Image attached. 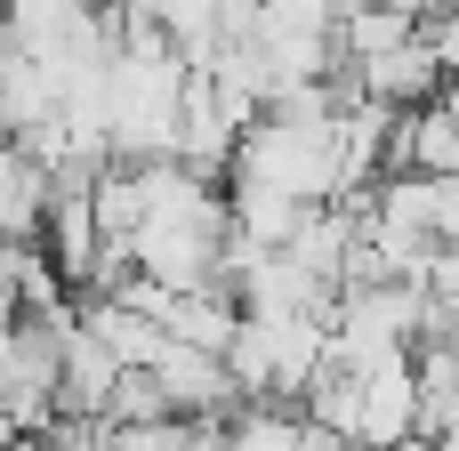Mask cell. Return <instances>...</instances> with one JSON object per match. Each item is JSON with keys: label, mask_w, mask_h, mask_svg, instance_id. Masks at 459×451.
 I'll list each match as a JSON object with an SVG mask.
<instances>
[{"label": "cell", "mask_w": 459, "mask_h": 451, "mask_svg": "<svg viewBox=\"0 0 459 451\" xmlns=\"http://www.w3.org/2000/svg\"><path fill=\"white\" fill-rule=\"evenodd\" d=\"M347 73H355V89L371 105H395V113H411V105H428L444 89V56H436L428 32H411V40H395V48H379V56L347 65Z\"/></svg>", "instance_id": "6da1fadb"}, {"label": "cell", "mask_w": 459, "mask_h": 451, "mask_svg": "<svg viewBox=\"0 0 459 451\" xmlns=\"http://www.w3.org/2000/svg\"><path fill=\"white\" fill-rule=\"evenodd\" d=\"M40 210H48V161L32 145H0V242H40Z\"/></svg>", "instance_id": "7a4b0ae2"}, {"label": "cell", "mask_w": 459, "mask_h": 451, "mask_svg": "<svg viewBox=\"0 0 459 451\" xmlns=\"http://www.w3.org/2000/svg\"><path fill=\"white\" fill-rule=\"evenodd\" d=\"M387 451H436V436H403V444H387Z\"/></svg>", "instance_id": "3957f363"}, {"label": "cell", "mask_w": 459, "mask_h": 451, "mask_svg": "<svg viewBox=\"0 0 459 451\" xmlns=\"http://www.w3.org/2000/svg\"><path fill=\"white\" fill-rule=\"evenodd\" d=\"M65 8H105V0H65Z\"/></svg>", "instance_id": "277c9868"}]
</instances>
